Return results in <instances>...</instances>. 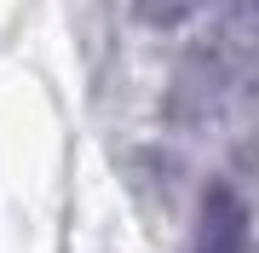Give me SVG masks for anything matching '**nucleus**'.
I'll return each mask as SVG.
<instances>
[{"label":"nucleus","mask_w":259,"mask_h":253,"mask_svg":"<svg viewBox=\"0 0 259 253\" xmlns=\"http://www.w3.org/2000/svg\"><path fill=\"white\" fill-rule=\"evenodd\" d=\"M219 40L236 52H259V0H225L219 6Z\"/></svg>","instance_id":"obj_2"},{"label":"nucleus","mask_w":259,"mask_h":253,"mask_svg":"<svg viewBox=\"0 0 259 253\" xmlns=\"http://www.w3.org/2000/svg\"><path fill=\"white\" fill-rule=\"evenodd\" d=\"M202 6L207 0H133V18H139L144 29H179V23H190Z\"/></svg>","instance_id":"obj_3"},{"label":"nucleus","mask_w":259,"mask_h":253,"mask_svg":"<svg viewBox=\"0 0 259 253\" xmlns=\"http://www.w3.org/2000/svg\"><path fill=\"white\" fill-rule=\"evenodd\" d=\"M190 253H248V213H242L231 184H207Z\"/></svg>","instance_id":"obj_1"}]
</instances>
